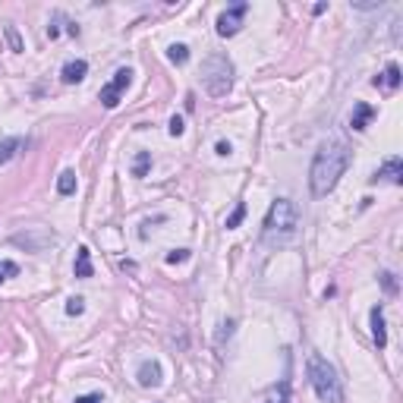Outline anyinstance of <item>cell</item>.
<instances>
[{
    "label": "cell",
    "instance_id": "16",
    "mask_svg": "<svg viewBox=\"0 0 403 403\" xmlns=\"http://www.w3.org/2000/svg\"><path fill=\"white\" fill-rule=\"evenodd\" d=\"M268 403H290V378H280L278 388H271Z\"/></svg>",
    "mask_w": 403,
    "mask_h": 403
},
{
    "label": "cell",
    "instance_id": "4",
    "mask_svg": "<svg viewBox=\"0 0 403 403\" xmlns=\"http://www.w3.org/2000/svg\"><path fill=\"white\" fill-rule=\"evenodd\" d=\"M202 88L211 95V98H227L233 88V63L227 54L215 51V54L205 57L202 63Z\"/></svg>",
    "mask_w": 403,
    "mask_h": 403
},
{
    "label": "cell",
    "instance_id": "25",
    "mask_svg": "<svg viewBox=\"0 0 403 403\" xmlns=\"http://www.w3.org/2000/svg\"><path fill=\"white\" fill-rule=\"evenodd\" d=\"M167 130H171V136H183V130H186V126H183V117H171V126H167Z\"/></svg>",
    "mask_w": 403,
    "mask_h": 403
},
{
    "label": "cell",
    "instance_id": "17",
    "mask_svg": "<svg viewBox=\"0 0 403 403\" xmlns=\"http://www.w3.org/2000/svg\"><path fill=\"white\" fill-rule=\"evenodd\" d=\"M167 60H171L173 66H183V63L189 60V47L186 45H171L167 47Z\"/></svg>",
    "mask_w": 403,
    "mask_h": 403
},
{
    "label": "cell",
    "instance_id": "20",
    "mask_svg": "<svg viewBox=\"0 0 403 403\" xmlns=\"http://www.w3.org/2000/svg\"><path fill=\"white\" fill-rule=\"evenodd\" d=\"M16 274H19V265L10 262V258H0V284L10 280V278H16Z\"/></svg>",
    "mask_w": 403,
    "mask_h": 403
},
{
    "label": "cell",
    "instance_id": "27",
    "mask_svg": "<svg viewBox=\"0 0 403 403\" xmlns=\"http://www.w3.org/2000/svg\"><path fill=\"white\" fill-rule=\"evenodd\" d=\"M215 151H217V155H221V158H227V155H230V151H233V148H230V142H224V139H221V142H217V145H215Z\"/></svg>",
    "mask_w": 403,
    "mask_h": 403
},
{
    "label": "cell",
    "instance_id": "13",
    "mask_svg": "<svg viewBox=\"0 0 403 403\" xmlns=\"http://www.w3.org/2000/svg\"><path fill=\"white\" fill-rule=\"evenodd\" d=\"M73 274H76L79 280H86V278H92V274H95V268H92V249H88V246H79L76 265H73Z\"/></svg>",
    "mask_w": 403,
    "mask_h": 403
},
{
    "label": "cell",
    "instance_id": "22",
    "mask_svg": "<svg viewBox=\"0 0 403 403\" xmlns=\"http://www.w3.org/2000/svg\"><path fill=\"white\" fill-rule=\"evenodd\" d=\"M243 217H246V205L240 202V205L233 208V215L227 217V230H233V227H240V224H243Z\"/></svg>",
    "mask_w": 403,
    "mask_h": 403
},
{
    "label": "cell",
    "instance_id": "15",
    "mask_svg": "<svg viewBox=\"0 0 403 403\" xmlns=\"http://www.w3.org/2000/svg\"><path fill=\"white\" fill-rule=\"evenodd\" d=\"M76 186H79V183H76V171H63L60 177H57V193H60V195H73V193H76Z\"/></svg>",
    "mask_w": 403,
    "mask_h": 403
},
{
    "label": "cell",
    "instance_id": "23",
    "mask_svg": "<svg viewBox=\"0 0 403 403\" xmlns=\"http://www.w3.org/2000/svg\"><path fill=\"white\" fill-rule=\"evenodd\" d=\"M189 249H173V252H167V265H183V262H189Z\"/></svg>",
    "mask_w": 403,
    "mask_h": 403
},
{
    "label": "cell",
    "instance_id": "1",
    "mask_svg": "<svg viewBox=\"0 0 403 403\" xmlns=\"http://www.w3.org/2000/svg\"><path fill=\"white\" fill-rule=\"evenodd\" d=\"M350 158H353V151H350V145L343 139H325L318 145L309 167V189L315 199H325L328 193H334V186L347 173Z\"/></svg>",
    "mask_w": 403,
    "mask_h": 403
},
{
    "label": "cell",
    "instance_id": "21",
    "mask_svg": "<svg viewBox=\"0 0 403 403\" xmlns=\"http://www.w3.org/2000/svg\"><path fill=\"white\" fill-rule=\"evenodd\" d=\"M86 312V300L82 296H70L66 300V315H82Z\"/></svg>",
    "mask_w": 403,
    "mask_h": 403
},
{
    "label": "cell",
    "instance_id": "18",
    "mask_svg": "<svg viewBox=\"0 0 403 403\" xmlns=\"http://www.w3.org/2000/svg\"><path fill=\"white\" fill-rule=\"evenodd\" d=\"M148 167H151V151H139L136 155V164H132V177H145L148 173Z\"/></svg>",
    "mask_w": 403,
    "mask_h": 403
},
{
    "label": "cell",
    "instance_id": "9",
    "mask_svg": "<svg viewBox=\"0 0 403 403\" xmlns=\"http://www.w3.org/2000/svg\"><path fill=\"white\" fill-rule=\"evenodd\" d=\"M372 341H375V347L378 350H384L388 347V325H384V306H372Z\"/></svg>",
    "mask_w": 403,
    "mask_h": 403
},
{
    "label": "cell",
    "instance_id": "14",
    "mask_svg": "<svg viewBox=\"0 0 403 403\" xmlns=\"http://www.w3.org/2000/svg\"><path fill=\"white\" fill-rule=\"evenodd\" d=\"M19 148H23V139H19V136H13V139H3V142H0V167L13 161V158L19 155Z\"/></svg>",
    "mask_w": 403,
    "mask_h": 403
},
{
    "label": "cell",
    "instance_id": "6",
    "mask_svg": "<svg viewBox=\"0 0 403 403\" xmlns=\"http://www.w3.org/2000/svg\"><path fill=\"white\" fill-rule=\"evenodd\" d=\"M246 13H249V3H246V0H236V3H230L224 13L217 16V35H221V38H233V35L243 29V16H246Z\"/></svg>",
    "mask_w": 403,
    "mask_h": 403
},
{
    "label": "cell",
    "instance_id": "26",
    "mask_svg": "<svg viewBox=\"0 0 403 403\" xmlns=\"http://www.w3.org/2000/svg\"><path fill=\"white\" fill-rule=\"evenodd\" d=\"M73 403H104V397L101 394H82V397H76Z\"/></svg>",
    "mask_w": 403,
    "mask_h": 403
},
{
    "label": "cell",
    "instance_id": "8",
    "mask_svg": "<svg viewBox=\"0 0 403 403\" xmlns=\"http://www.w3.org/2000/svg\"><path fill=\"white\" fill-rule=\"evenodd\" d=\"M375 180H388V183H394V186H400L403 183V158L400 155H394V158H388V161L381 164L378 171H375V177H372V183Z\"/></svg>",
    "mask_w": 403,
    "mask_h": 403
},
{
    "label": "cell",
    "instance_id": "11",
    "mask_svg": "<svg viewBox=\"0 0 403 403\" xmlns=\"http://www.w3.org/2000/svg\"><path fill=\"white\" fill-rule=\"evenodd\" d=\"M400 82H403V76H400V66H397V63H388V66H384V73L372 79L375 88H388V92H397V88H400Z\"/></svg>",
    "mask_w": 403,
    "mask_h": 403
},
{
    "label": "cell",
    "instance_id": "2",
    "mask_svg": "<svg viewBox=\"0 0 403 403\" xmlns=\"http://www.w3.org/2000/svg\"><path fill=\"white\" fill-rule=\"evenodd\" d=\"M296 227H300V208H296V202L274 199L268 215H265V224H262V243L274 249L287 246L296 236Z\"/></svg>",
    "mask_w": 403,
    "mask_h": 403
},
{
    "label": "cell",
    "instance_id": "7",
    "mask_svg": "<svg viewBox=\"0 0 403 403\" xmlns=\"http://www.w3.org/2000/svg\"><path fill=\"white\" fill-rule=\"evenodd\" d=\"M136 381H139L142 388H161V381H164L161 365L155 359H142L139 369H136Z\"/></svg>",
    "mask_w": 403,
    "mask_h": 403
},
{
    "label": "cell",
    "instance_id": "5",
    "mask_svg": "<svg viewBox=\"0 0 403 403\" xmlns=\"http://www.w3.org/2000/svg\"><path fill=\"white\" fill-rule=\"evenodd\" d=\"M130 86H132V70H130V66H120V70L114 73V79H110L108 86L98 92L101 104H104L108 110H114L117 104H120V98H123V92H126Z\"/></svg>",
    "mask_w": 403,
    "mask_h": 403
},
{
    "label": "cell",
    "instance_id": "3",
    "mask_svg": "<svg viewBox=\"0 0 403 403\" xmlns=\"http://www.w3.org/2000/svg\"><path fill=\"white\" fill-rule=\"evenodd\" d=\"M306 378H309L312 391H315V397L321 403H347L341 375H337V369H334L321 353H312V356L306 359Z\"/></svg>",
    "mask_w": 403,
    "mask_h": 403
},
{
    "label": "cell",
    "instance_id": "19",
    "mask_svg": "<svg viewBox=\"0 0 403 403\" xmlns=\"http://www.w3.org/2000/svg\"><path fill=\"white\" fill-rule=\"evenodd\" d=\"M3 35H7L10 47H13L16 54H23V51H25V45H23V38H19V32H16V25H3Z\"/></svg>",
    "mask_w": 403,
    "mask_h": 403
},
{
    "label": "cell",
    "instance_id": "12",
    "mask_svg": "<svg viewBox=\"0 0 403 403\" xmlns=\"http://www.w3.org/2000/svg\"><path fill=\"white\" fill-rule=\"evenodd\" d=\"M375 117V108L372 104H365V101H359L356 108H353V114H350V130H356L363 132L365 126H369V120Z\"/></svg>",
    "mask_w": 403,
    "mask_h": 403
},
{
    "label": "cell",
    "instance_id": "10",
    "mask_svg": "<svg viewBox=\"0 0 403 403\" xmlns=\"http://www.w3.org/2000/svg\"><path fill=\"white\" fill-rule=\"evenodd\" d=\"M86 76H88V63L86 60H66V63H63L60 79L66 82V86H79Z\"/></svg>",
    "mask_w": 403,
    "mask_h": 403
},
{
    "label": "cell",
    "instance_id": "24",
    "mask_svg": "<svg viewBox=\"0 0 403 403\" xmlns=\"http://www.w3.org/2000/svg\"><path fill=\"white\" fill-rule=\"evenodd\" d=\"M381 287H384V293L394 296L397 293V278L391 271H381Z\"/></svg>",
    "mask_w": 403,
    "mask_h": 403
}]
</instances>
